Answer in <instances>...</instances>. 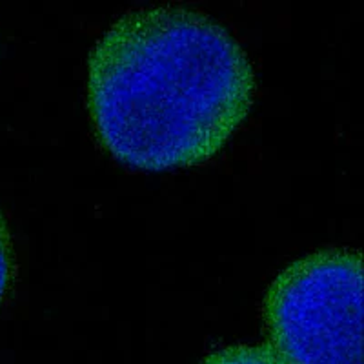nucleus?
Here are the masks:
<instances>
[{
  "mask_svg": "<svg viewBox=\"0 0 364 364\" xmlns=\"http://www.w3.org/2000/svg\"><path fill=\"white\" fill-rule=\"evenodd\" d=\"M255 75L226 28L155 8L113 24L90 55L87 106L100 144L149 171L217 155L252 108Z\"/></svg>",
  "mask_w": 364,
  "mask_h": 364,
  "instance_id": "nucleus-1",
  "label": "nucleus"
},
{
  "mask_svg": "<svg viewBox=\"0 0 364 364\" xmlns=\"http://www.w3.org/2000/svg\"><path fill=\"white\" fill-rule=\"evenodd\" d=\"M363 255L326 250L294 262L269 286V346L286 364H364Z\"/></svg>",
  "mask_w": 364,
  "mask_h": 364,
  "instance_id": "nucleus-2",
  "label": "nucleus"
},
{
  "mask_svg": "<svg viewBox=\"0 0 364 364\" xmlns=\"http://www.w3.org/2000/svg\"><path fill=\"white\" fill-rule=\"evenodd\" d=\"M200 364H286L269 344L262 346H228L211 353Z\"/></svg>",
  "mask_w": 364,
  "mask_h": 364,
  "instance_id": "nucleus-3",
  "label": "nucleus"
},
{
  "mask_svg": "<svg viewBox=\"0 0 364 364\" xmlns=\"http://www.w3.org/2000/svg\"><path fill=\"white\" fill-rule=\"evenodd\" d=\"M15 279V259H13L11 239H9L8 226L0 215V304L4 301Z\"/></svg>",
  "mask_w": 364,
  "mask_h": 364,
  "instance_id": "nucleus-4",
  "label": "nucleus"
}]
</instances>
